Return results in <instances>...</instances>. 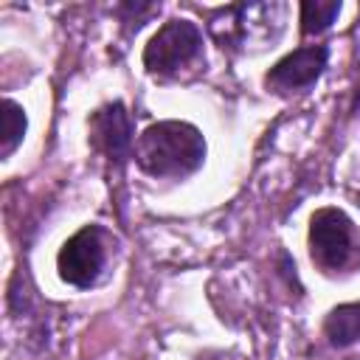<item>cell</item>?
<instances>
[{"label":"cell","mask_w":360,"mask_h":360,"mask_svg":"<svg viewBox=\"0 0 360 360\" xmlns=\"http://www.w3.org/2000/svg\"><path fill=\"white\" fill-rule=\"evenodd\" d=\"M309 248H312V259L326 273L346 270V267H352L360 259L354 225L338 208L315 211L312 228H309Z\"/></svg>","instance_id":"obj_2"},{"label":"cell","mask_w":360,"mask_h":360,"mask_svg":"<svg viewBox=\"0 0 360 360\" xmlns=\"http://www.w3.org/2000/svg\"><path fill=\"white\" fill-rule=\"evenodd\" d=\"M326 335L335 346H349L360 338V304H343L329 312Z\"/></svg>","instance_id":"obj_7"},{"label":"cell","mask_w":360,"mask_h":360,"mask_svg":"<svg viewBox=\"0 0 360 360\" xmlns=\"http://www.w3.org/2000/svg\"><path fill=\"white\" fill-rule=\"evenodd\" d=\"M22 132H25V115H22V110L11 98H6L3 101V155L6 158L22 141Z\"/></svg>","instance_id":"obj_8"},{"label":"cell","mask_w":360,"mask_h":360,"mask_svg":"<svg viewBox=\"0 0 360 360\" xmlns=\"http://www.w3.org/2000/svg\"><path fill=\"white\" fill-rule=\"evenodd\" d=\"M340 11V3H304L301 6V28L304 34H321L332 20L335 14Z\"/></svg>","instance_id":"obj_9"},{"label":"cell","mask_w":360,"mask_h":360,"mask_svg":"<svg viewBox=\"0 0 360 360\" xmlns=\"http://www.w3.org/2000/svg\"><path fill=\"white\" fill-rule=\"evenodd\" d=\"M202 135L183 121L152 124L135 143L138 166L152 177H183L202 163Z\"/></svg>","instance_id":"obj_1"},{"label":"cell","mask_w":360,"mask_h":360,"mask_svg":"<svg viewBox=\"0 0 360 360\" xmlns=\"http://www.w3.org/2000/svg\"><path fill=\"white\" fill-rule=\"evenodd\" d=\"M59 276L73 284V287H90L96 284L104 262H107V248H104V231L96 225L82 228L76 236L65 242L59 250Z\"/></svg>","instance_id":"obj_4"},{"label":"cell","mask_w":360,"mask_h":360,"mask_svg":"<svg viewBox=\"0 0 360 360\" xmlns=\"http://www.w3.org/2000/svg\"><path fill=\"white\" fill-rule=\"evenodd\" d=\"M202 34L188 20H172L166 22L146 45L143 65L152 73H177L183 65L200 56Z\"/></svg>","instance_id":"obj_3"},{"label":"cell","mask_w":360,"mask_h":360,"mask_svg":"<svg viewBox=\"0 0 360 360\" xmlns=\"http://www.w3.org/2000/svg\"><path fill=\"white\" fill-rule=\"evenodd\" d=\"M90 135H93V143L115 163H124L135 143L132 141V118L121 101H112L93 115Z\"/></svg>","instance_id":"obj_5"},{"label":"cell","mask_w":360,"mask_h":360,"mask_svg":"<svg viewBox=\"0 0 360 360\" xmlns=\"http://www.w3.org/2000/svg\"><path fill=\"white\" fill-rule=\"evenodd\" d=\"M326 56L329 51L323 45H309V48H298L292 53H287L270 73H267V84H273L276 90H304L309 87L326 68Z\"/></svg>","instance_id":"obj_6"}]
</instances>
